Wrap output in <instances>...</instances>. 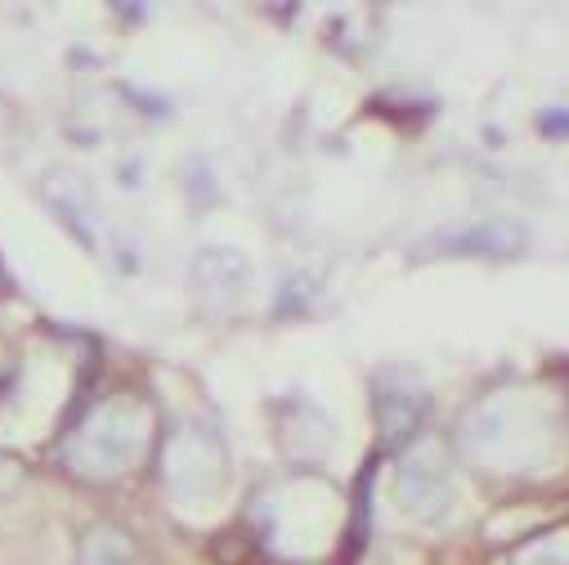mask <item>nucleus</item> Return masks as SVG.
<instances>
[{
  "label": "nucleus",
  "mask_w": 569,
  "mask_h": 565,
  "mask_svg": "<svg viewBox=\"0 0 569 565\" xmlns=\"http://www.w3.org/2000/svg\"><path fill=\"white\" fill-rule=\"evenodd\" d=\"M28 463L19 458V454H10V449H0V503L6 498H14L23 485H28Z\"/></svg>",
  "instance_id": "obj_9"
},
{
  "label": "nucleus",
  "mask_w": 569,
  "mask_h": 565,
  "mask_svg": "<svg viewBox=\"0 0 569 565\" xmlns=\"http://www.w3.org/2000/svg\"><path fill=\"white\" fill-rule=\"evenodd\" d=\"M162 476L171 485L176 498H220L224 480H229V458H224V440L211 427L184 422L180 432H171V440L162 445Z\"/></svg>",
  "instance_id": "obj_2"
},
{
  "label": "nucleus",
  "mask_w": 569,
  "mask_h": 565,
  "mask_svg": "<svg viewBox=\"0 0 569 565\" xmlns=\"http://www.w3.org/2000/svg\"><path fill=\"white\" fill-rule=\"evenodd\" d=\"M395 507L417 516V521H436L449 507V476L445 458L436 445H417L399 458L395 467Z\"/></svg>",
  "instance_id": "obj_3"
},
{
  "label": "nucleus",
  "mask_w": 569,
  "mask_h": 565,
  "mask_svg": "<svg viewBox=\"0 0 569 565\" xmlns=\"http://www.w3.org/2000/svg\"><path fill=\"white\" fill-rule=\"evenodd\" d=\"M421 413H426V390L417 386V381H395V390H390V381H381L377 386V417H381V432L386 436H408L417 422H421Z\"/></svg>",
  "instance_id": "obj_6"
},
{
  "label": "nucleus",
  "mask_w": 569,
  "mask_h": 565,
  "mask_svg": "<svg viewBox=\"0 0 569 565\" xmlns=\"http://www.w3.org/2000/svg\"><path fill=\"white\" fill-rule=\"evenodd\" d=\"M251 282V269L238 251H202L193 265V297L211 310H229L242 301Z\"/></svg>",
  "instance_id": "obj_4"
},
{
  "label": "nucleus",
  "mask_w": 569,
  "mask_h": 565,
  "mask_svg": "<svg viewBox=\"0 0 569 565\" xmlns=\"http://www.w3.org/2000/svg\"><path fill=\"white\" fill-rule=\"evenodd\" d=\"M41 194H46V202L63 216V225H68L86 247H94V198H90V185H86L81 176H72V171H50V176L41 180Z\"/></svg>",
  "instance_id": "obj_5"
},
{
  "label": "nucleus",
  "mask_w": 569,
  "mask_h": 565,
  "mask_svg": "<svg viewBox=\"0 0 569 565\" xmlns=\"http://www.w3.org/2000/svg\"><path fill=\"white\" fill-rule=\"evenodd\" d=\"M282 449L292 458H328L332 449V427L323 422L319 408H306L301 417H282V432H278Z\"/></svg>",
  "instance_id": "obj_8"
},
{
  "label": "nucleus",
  "mask_w": 569,
  "mask_h": 565,
  "mask_svg": "<svg viewBox=\"0 0 569 565\" xmlns=\"http://www.w3.org/2000/svg\"><path fill=\"white\" fill-rule=\"evenodd\" d=\"M77 565H134V538L99 521L77 538Z\"/></svg>",
  "instance_id": "obj_7"
},
{
  "label": "nucleus",
  "mask_w": 569,
  "mask_h": 565,
  "mask_svg": "<svg viewBox=\"0 0 569 565\" xmlns=\"http://www.w3.org/2000/svg\"><path fill=\"white\" fill-rule=\"evenodd\" d=\"M158 445V417L144 395L112 390L59 440V463L86 485H117L149 463Z\"/></svg>",
  "instance_id": "obj_1"
}]
</instances>
